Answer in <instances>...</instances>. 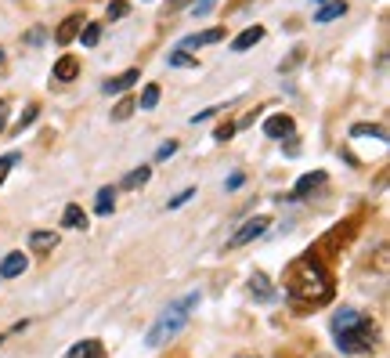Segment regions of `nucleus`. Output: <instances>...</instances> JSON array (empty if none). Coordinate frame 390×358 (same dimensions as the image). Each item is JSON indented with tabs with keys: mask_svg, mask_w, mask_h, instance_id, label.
<instances>
[{
	"mask_svg": "<svg viewBox=\"0 0 390 358\" xmlns=\"http://www.w3.org/2000/svg\"><path fill=\"white\" fill-rule=\"evenodd\" d=\"M286 293L296 301V304H325L333 297V279L329 271L322 268V261L315 254H303L289 264L286 271Z\"/></svg>",
	"mask_w": 390,
	"mask_h": 358,
	"instance_id": "f257e3e1",
	"label": "nucleus"
},
{
	"mask_svg": "<svg viewBox=\"0 0 390 358\" xmlns=\"http://www.w3.org/2000/svg\"><path fill=\"white\" fill-rule=\"evenodd\" d=\"M203 301V293L195 289V293H188L185 301H178V304H170L156 322H152V329H148V336H145V344L148 348H163L166 341H173L181 329H185V322H188V315H192V308Z\"/></svg>",
	"mask_w": 390,
	"mask_h": 358,
	"instance_id": "f03ea898",
	"label": "nucleus"
},
{
	"mask_svg": "<svg viewBox=\"0 0 390 358\" xmlns=\"http://www.w3.org/2000/svg\"><path fill=\"white\" fill-rule=\"evenodd\" d=\"M336 348H340L343 355H368V351L376 348V322L368 319V322L358 326V329L336 333Z\"/></svg>",
	"mask_w": 390,
	"mask_h": 358,
	"instance_id": "7ed1b4c3",
	"label": "nucleus"
},
{
	"mask_svg": "<svg viewBox=\"0 0 390 358\" xmlns=\"http://www.w3.org/2000/svg\"><path fill=\"white\" fill-rule=\"evenodd\" d=\"M268 231V217H250V221H243L235 228V236L228 239V250H238V246H250V243H257L260 236Z\"/></svg>",
	"mask_w": 390,
	"mask_h": 358,
	"instance_id": "20e7f679",
	"label": "nucleus"
},
{
	"mask_svg": "<svg viewBox=\"0 0 390 358\" xmlns=\"http://www.w3.org/2000/svg\"><path fill=\"white\" fill-rule=\"evenodd\" d=\"M260 131H264L271 141H286V138L296 131V123H293V116H286V113H275V116L264 120V127H260Z\"/></svg>",
	"mask_w": 390,
	"mask_h": 358,
	"instance_id": "39448f33",
	"label": "nucleus"
},
{
	"mask_svg": "<svg viewBox=\"0 0 390 358\" xmlns=\"http://www.w3.org/2000/svg\"><path fill=\"white\" fill-rule=\"evenodd\" d=\"M221 40H224V29H221V26H213V29H203V33L185 36L178 51H188V55H192V51H199V48H206V44H221Z\"/></svg>",
	"mask_w": 390,
	"mask_h": 358,
	"instance_id": "423d86ee",
	"label": "nucleus"
},
{
	"mask_svg": "<svg viewBox=\"0 0 390 358\" xmlns=\"http://www.w3.org/2000/svg\"><path fill=\"white\" fill-rule=\"evenodd\" d=\"M365 322H368V315H361V311H354V308H343V311H336L333 319H329L333 336H336V333H347V329H358V326H365Z\"/></svg>",
	"mask_w": 390,
	"mask_h": 358,
	"instance_id": "0eeeda50",
	"label": "nucleus"
},
{
	"mask_svg": "<svg viewBox=\"0 0 390 358\" xmlns=\"http://www.w3.org/2000/svg\"><path fill=\"white\" fill-rule=\"evenodd\" d=\"M260 40H264V26H246L243 33H238V36L231 40V51H235V55H243V51L257 48Z\"/></svg>",
	"mask_w": 390,
	"mask_h": 358,
	"instance_id": "6e6552de",
	"label": "nucleus"
},
{
	"mask_svg": "<svg viewBox=\"0 0 390 358\" xmlns=\"http://www.w3.org/2000/svg\"><path fill=\"white\" fill-rule=\"evenodd\" d=\"M51 76H55L58 83H73V80L80 76V62H76L73 55H62V58L55 62V69H51Z\"/></svg>",
	"mask_w": 390,
	"mask_h": 358,
	"instance_id": "1a4fd4ad",
	"label": "nucleus"
},
{
	"mask_svg": "<svg viewBox=\"0 0 390 358\" xmlns=\"http://www.w3.org/2000/svg\"><path fill=\"white\" fill-rule=\"evenodd\" d=\"M65 358H105V344L94 341V336H87V341H80L65 351Z\"/></svg>",
	"mask_w": 390,
	"mask_h": 358,
	"instance_id": "9d476101",
	"label": "nucleus"
},
{
	"mask_svg": "<svg viewBox=\"0 0 390 358\" xmlns=\"http://www.w3.org/2000/svg\"><path fill=\"white\" fill-rule=\"evenodd\" d=\"M80 29H83V15H69V18H62V26L55 29V40L58 44H73L80 36Z\"/></svg>",
	"mask_w": 390,
	"mask_h": 358,
	"instance_id": "9b49d317",
	"label": "nucleus"
},
{
	"mask_svg": "<svg viewBox=\"0 0 390 358\" xmlns=\"http://www.w3.org/2000/svg\"><path fill=\"white\" fill-rule=\"evenodd\" d=\"M138 80H141V69H127V73H120L116 80H108V83H105V94H123V91L134 87Z\"/></svg>",
	"mask_w": 390,
	"mask_h": 358,
	"instance_id": "f8f14e48",
	"label": "nucleus"
},
{
	"mask_svg": "<svg viewBox=\"0 0 390 358\" xmlns=\"http://www.w3.org/2000/svg\"><path fill=\"white\" fill-rule=\"evenodd\" d=\"M343 15H347V0H329V4L318 8L315 22L318 26H329V22H336V18H343Z\"/></svg>",
	"mask_w": 390,
	"mask_h": 358,
	"instance_id": "ddd939ff",
	"label": "nucleus"
},
{
	"mask_svg": "<svg viewBox=\"0 0 390 358\" xmlns=\"http://www.w3.org/2000/svg\"><path fill=\"white\" fill-rule=\"evenodd\" d=\"M322 185H325V171H311V174H303V178L293 185V192H296V196H311L315 188H322Z\"/></svg>",
	"mask_w": 390,
	"mask_h": 358,
	"instance_id": "4468645a",
	"label": "nucleus"
},
{
	"mask_svg": "<svg viewBox=\"0 0 390 358\" xmlns=\"http://www.w3.org/2000/svg\"><path fill=\"white\" fill-rule=\"evenodd\" d=\"M22 271H26V254H8L0 261V279H15Z\"/></svg>",
	"mask_w": 390,
	"mask_h": 358,
	"instance_id": "2eb2a0df",
	"label": "nucleus"
},
{
	"mask_svg": "<svg viewBox=\"0 0 390 358\" xmlns=\"http://www.w3.org/2000/svg\"><path fill=\"white\" fill-rule=\"evenodd\" d=\"M148 178H152V166H148V163H141L138 171H130V174L120 181V188H123V192H130V188H141V185H148Z\"/></svg>",
	"mask_w": 390,
	"mask_h": 358,
	"instance_id": "dca6fc26",
	"label": "nucleus"
},
{
	"mask_svg": "<svg viewBox=\"0 0 390 358\" xmlns=\"http://www.w3.org/2000/svg\"><path fill=\"white\" fill-rule=\"evenodd\" d=\"M94 210L101 217H108L116 210V188H98V199H94Z\"/></svg>",
	"mask_w": 390,
	"mask_h": 358,
	"instance_id": "f3484780",
	"label": "nucleus"
},
{
	"mask_svg": "<svg viewBox=\"0 0 390 358\" xmlns=\"http://www.w3.org/2000/svg\"><path fill=\"white\" fill-rule=\"evenodd\" d=\"M250 289H253L257 301H271V297H275V289H271V282H268L264 271H257V275L250 279Z\"/></svg>",
	"mask_w": 390,
	"mask_h": 358,
	"instance_id": "a211bd4d",
	"label": "nucleus"
},
{
	"mask_svg": "<svg viewBox=\"0 0 390 358\" xmlns=\"http://www.w3.org/2000/svg\"><path fill=\"white\" fill-rule=\"evenodd\" d=\"M62 224H65V228H83V224H87V214H83V206H76V203H69V206H65V214H62Z\"/></svg>",
	"mask_w": 390,
	"mask_h": 358,
	"instance_id": "6ab92c4d",
	"label": "nucleus"
},
{
	"mask_svg": "<svg viewBox=\"0 0 390 358\" xmlns=\"http://www.w3.org/2000/svg\"><path fill=\"white\" fill-rule=\"evenodd\" d=\"M55 246H58L55 231H33L29 236V250H55Z\"/></svg>",
	"mask_w": 390,
	"mask_h": 358,
	"instance_id": "aec40b11",
	"label": "nucleus"
},
{
	"mask_svg": "<svg viewBox=\"0 0 390 358\" xmlns=\"http://www.w3.org/2000/svg\"><path fill=\"white\" fill-rule=\"evenodd\" d=\"M166 62H170V69H199V58H192L188 51H173Z\"/></svg>",
	"mask_w": 390,
	"mask_h": 358,
	"instance_id": "412c9836",
	"label": "nucleus"
},
{
	"mask_svg": "<svg viewBox=\"0 0 390 358\" xmlns=\"http://www.w3.org/2000/svg\"><path fill=\"white\" fill-rule=\"evenodd\" d=\"M159 94H163V91H159V83H148V87L141 91V101H138V105H141L145 113H152V109L159 105Z\"/></svg>",
	"mask_w": 390,
	"mask_h": 358,
	"instance_id": "4be33fe9",
	"label": "nucleus"
},
{
	"mask_svg": "<svg viewBox=\"0 0 390 358\" xmlns=\"http://www.w3.org/2000/svg\"><path fill=\"white\" fill-rule=\"evenodd\" d=\"M351 138H387V131L380 127V123H373V127H368V123H354V127H351Z\"/></svg>",
	"mask_w": 390,
	"mask_h": 358,
	"instance_id": "5701e85b",
	"label": "nucleus"
},
{
	"mask_svg": "<svg viewBox=\"0 0 390 358\" xmlns=\"http://www.w3.org/2000/svg\"><path fill=\"white\" fill-rule=\"evenodd\" d=\"M98 40H101V26H98V22H87V26L80 29V44H83V48H94Z\"/></svg>",
	"mask_w": 390,
	"mask_h": 358,
	"instance_id": "b1692460",
	"label": "nucleus"
},
{
	"mask_svg": "<svg viewBox=\"0 0 390 358\" xmlns=\"http://www.w3.org/2000/svg\"><path fill=\"white\" fill-rule=\"evenodd\" d=\"M134 109H138V101H134V98H120V105L113 109V120H127Z\"/></svg>",
	"mask_w": 390,
	"mask_h": 358,
	"instance_id": "393cba45",
	"label": "nucleus"
},
{
	"mask_svg": "<svg viewBox=\"0 0 390 358\" xmlns=\"http://www.w3.org/2000/svg\"><path fill=\"white\" fill-rule=\"evenodd\" d=\"M36 116H40V109H36V105H29V109H26V113H22V116H18V127H15V131L22 134V131H26V127H29V123H36Z\"/></svg>",
	"mask_w": 390,
	"mask_h": 358,
	"instance_id": "a878e982",
	"label": "nucleus"
},
{
	"mask_svg": "<svg viewBox=\"0 0 390 358\" xmlns=\"http://www.w3.org/2000/svg\"><path fill=\"white\" fill-rule=\"evenodd\" d=\"M127 11H130V4H127V0H113V4H108V11H105V15L113 18V22H120V18H123Z\"/></svg>",
	"mask_w": 390,
	"mask_h": 358,
	"instance_id": "bb28decb",
	"label": "nucleus"
},
{
	"mask_svg": "<svg viewBox=\"0 0 390 358\" xmlns=\"http://www.w3.org/2000/svg\"><path fill=\"white\" fill-rule=\"evenodd\" d=\"M235 131H238V123H231V120H228V123H221V127L213 131V138H217V141H231V138H235Z\"/></svg>",
	"mask_w": 390,
	"mask_h": 358,
	"instance_id": "cd10ccee",
	"label": "nucleus"
},
{
	"mask_svg": "<svg viewBox=\"0 0 390 358\" xmlns=\"http://www.w3.org/2000/svg\"><path fill=\"white\" fill-rule=\"evenodd\" d=\"M217 8V0H195L192 4V18H203V15H210Z\"/></svg>",
	"mask_w": 390,
	"mask_h": 358,
	"instance_id": "c85d7f7f",
	"label": "nucleus"
},
{
	"mask_svg": "<svg viewBox=\"0 0 390 358\" xmlns=\"http://www.w3.org/2000/svg\"><path fill=\"white\" fill-rule=\"evenodd\" d=\"M18 163V152H8V156H0V185H4V178L11 174V166Z\"/></svg>",
	"mask_w": 390,
	"mask_h": 358,
	"instance_id": "c756f323",
	"label": "nucleus"
},
{
	"mask_svg": "<svg viewBox=\"0 0 390 358\" xmlns=\"http://www.w3.org/2000/svg\"><path fill=\"white\" fill-rule=\"evenodd\" d=\"M192 196H195V188H185V192H178V196H173V199H170L166 206H170V210H178V206H185V203H188Z\"/></svg>",
	"mask_w": 390,
	"mask_h": 358,
	"instance_id": "7c9ffc66",
	"label": "nucleus"
},
{
	"mask_svg": "<svg viewBox=\"0 0 390 358\" xmlns=\"http://www.w3.org/2000/svg\"><path fill=\"white\" fill-rule=\"evenodd\" d=\"M221 109H224V105H210L206 113H195V116H192V123H206V120H213V116L221 113Z\"/></svg>",
	"mask_w": 390,
	"mask_h": 358,
	"instance_id": "2f4dec72",
	"label": "nucleus"
},
{
	"mask_svg": "<svg viewBox=\"0 0 390 358\" xmlns=\"http://www.w3.org/2000/svg\"><path fill=\"white\" fill-rule=\"evenodd\" d=\"M173 152H178V141H163L159 149H156V159H170Z\"/></svg>",
	"mask_w": 390,
	"mask_h": 358,
	"instance_id": "473e14b6",
	"label": "nucleus"
},
{
	"mask_svg": "<svg viewBox=\"0 0 390 358\" xmlns=\"http://www.w3.org/2000/svg\"><path fill=\"white\" fill-rule=\"evenodd\" d=\"M300 58H303V51L296 48V51H293V55H289L286 62H282V66H278V69H282V73H293V66H296V62H300Z\"/></svg>",
	"mask_w": 390,
	"mask_h": 358,
	"instance_id": "72a5a7b5",
	"label": "nucleus"
},
{
	"mask_svg": "<svg viewBox=\"0 0 390 358\" xmlns=\"http://www.w3.org/2000/svg\"><path fill=\"white\" fill-rule=\"evenodd\" d=\"M8 113H11V105H8V101H0V134L8 131Z\"/></svg>",
	"mask_w": 390,
	"mask_h": 358,
	"instance_id": "f704fd0d",
	"label": "nucleus"
},
{
	"mask_svg": "<svg viewBox=\"0 0 390 358\" xmlns=\"http://www.w3.org/2000/svg\"><path fill=\"white\" fill-rule=\"evenodd\" d=\"M243 181H246V178H243V174H231V178H228V185H224V188H228V192H235V188H243Z\"/></svg>",
	"mask_w": 390,
	"mask_h": 358,
	"instance_id": "c9c22d12",
	"label": "nucleus"
},
{
	"mask_svg": "<svg viewBox=\"0 0 390 358\" xmlns=\"http://www.w3.org/2000/svg\"><path fill=\"white\" fill-rule=\"evenodd\" d=\"M26 40H29V44H40V40H43V29H33Z\"/></svg>",
	"mask_w": 390,
	"mask_h": 358,
	"instance_id": "e433bc0d",
	"label": "nucleus"
},
{
	"mask_svg": "<svg viewBox=\"0 0 390 358\" xmlns=\"http://www.w3.org/2000/svg\"><path fill=\"white\" fill-rule=\"evenodd\" d=\"M166 4H170V8H181V4H188V0H166Z\"/></svg>",
	"mask_w": 390,
	"mask_h": 358,
	"instance_id": "4c0bfd02",
	"label": "nucleus"
},
{
	"mask_svg": "<svg viewBox=\"0 0 390 358\" xmlns=\"http://www.w3.org/2000/svg\"><path fill=\"white\" fill-rule=\"evenodd\" d=\"M315 4H329V0H315Z\"/></svg>",
	"mask_w": 390,
	"mask_h": 358,
	"instance_id": "58836bf2",
	"label": "nucleus"
},
{
	"mask_svg": "<svg viewBox=\"0 0 390 358\" xmlns=\"http://www.w3.org/2000/svg\"><path fill=\"white\" fill-rule=\"evenodd\" d=\"M0 66H4V51H0Z\"/></svg>",
	"mask_w": 390,
	"mask_h": 358,
	"instance_id": "ea45409f",
	"label": "nucleus"
},
{
	"mask_svg": "<svg viewBox=\"0 0 390 358\" xmlns=\"http://www.w3.org/2000/svg\"><path fill=\"white\" fill-rule=\"evenodd\" d=\"M4 341H8V336H0V344H4Z\"/></svg>",
	"mask_w": 390,
	"mask_h": 358,
	"instance_id": "a19ab883",
	"label": "nucleus"
},
{
	"mask_svg": "<svg viewBox=\"0 0 390 358\" xmlns=\"http://www.w3.org/2000/svg\"><path fill=\"white\" fill-rule=\"evenodd\" d=\"M246 358H250V355H246Z\"/></svg>",
	"mask_w": 390,
	"mask_h": 358,
	"instance_id": "79ce46f5",
	"label": "nucleus"
}]
</instances>
